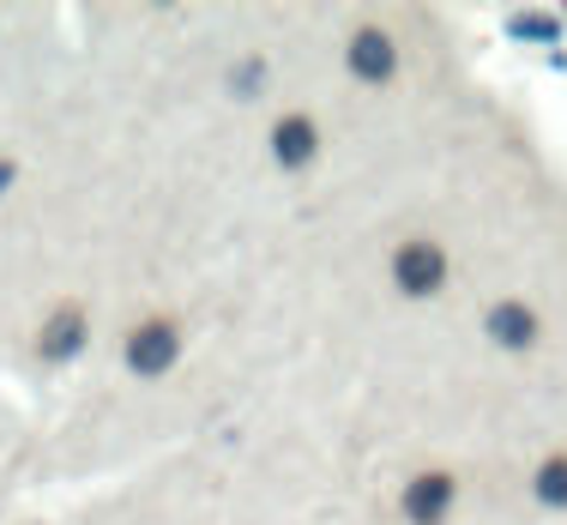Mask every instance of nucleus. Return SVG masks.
I'll use <instances>...</instances> for the list:
<instances>
[{
    "label": "nucleus",
    "mask_w": 567,
    "mask_h": 525,
    "mask_svg": "<svg viewBox=\"0 0 567 525\" xmlns=\"http://www.w3.org/2000/svg\"><path fill=\"white\" fill-rule=\"evenodd\" d=\"M393 272H398V285H405L410 297H422V290L441 285V248H429V242H410V248H398Z\"/></svg>",
    "instance_id": "f257e3e1"
},
{
    "label": "nucleus",
    "mask_w": 567,
    "mask_h": 525,
    "mask_svg": "<svg viewBox=\"0 0 567 525\" xmlns=\"http://www.w3.org/2000/svg\"><path fill=\"white\" fill-rule=\"evenodd\" d=\"M127 356H133L139 375H158V368H170V356H175V332L163 326V320H151V326H139V332H133Z\"/></svg>",
    "instance_id": "f03ea898"
},
{
    "label": "nucleus",
    "mask_w": 567,
    "mask_h": 525,
    "mask_svg": "<svg viewBox=\"0 0 567 525\" xmlns=\"http://www.w3.org/2000/svg\"><path fill=\"white\" fill-rule=\"evenodd\" d=\"M351 67L363 73V79H381V73L393 67V43H386L381 31H363V36L351 43Z\"/></svg>",
    "instance_id": "7ed1b4c3"
},
{
    "label": "nucleus",
    "mask_w": 567,
    "mask_h": 525,
    "mask_svg": "<svg viewBox=\"0 0 567 525\" xmlns=\"http://www.w3.org/2000/svg\"><path fill=\"white\" fill-rule=\"evenodd\" d=\"M447 495H453V483L447 478H422V483H410V495H405V507H410V519H441V507H447Z\"/></svg>",
    "instance_id": "20e7f679"
},
{
    "label": "nucleus",
    "mask_w": 567,
    "mask_h": 525,
    "mask_svg": "<svg viewBox=\"0 0 567 525\" xmlns=\"http://www.w3.org/2000/svg\"><path fill=\"white\" fill-rule=\"evenodd\" d=\"M308 151H314V127H308V121H284L278 127V158L284 163H302Z\"/></svg>",
    "instance_id": "39448f33"
},
{
    "label": "nucleus",
    "mask_w": 567,
    "mask_h": 525,
    "mask_svg": "<svg viewBox=\"0 0 567 525\" xmlns=\"http://www.w3.org/2000/svg\"><path fill=\"white\" fill-rule=\"evenodd\" d=\"M489 326H495L501 344H525V339H532V314L513 309V302H507V309H495V320H489Z\"/></svg>",
    "instance_id": "423d86ee"
},
{
    "label": "nucleus",
    "mask_w": 567,
    "mask_h": 525,
    "mask_svg": "<svg viewBox=\"0 0 567 525\" xmlns=\"http://www.w3.org/2000/svg\"><path fill=\"white\" fill-rule=\"evenodd\" d=\"M73 344H79V314H55V326H49V339H43V351L49 356H67L73 351Z\"/></svg>",
    "instance_id": "0eeeda50"
},
{
    "label": "nucleus",
    "mask_w": 567,
    "mask_h": 525,
    "mask_svg": "<svg viewBox=\"0 0 567 525\" xmlns=\"http://www.w3.org/2000/svg\"><path fill=\"white\" fill-rule=\"evenodd\" d=\"M537 495H544L549 507H561V502H567V459H549V465L537 471Z\"/></svg>",
    "instance_id": "6e6552de"
},
{
    "label": "nucleus",
    "mask_w": 567,
    "mask_h": 525,
    "mask_svg": "<svg viewBox=\"0 0 567 525\" xmlns=\"http://www.w3.org/2000/svg\"><path fill=\"white\" fill-rule=\"evenodd\" d=\"M0 188H7V163H0Z\"/></svg>",
    "instance_id": "1a4fd4ad"
}]
</instances>
